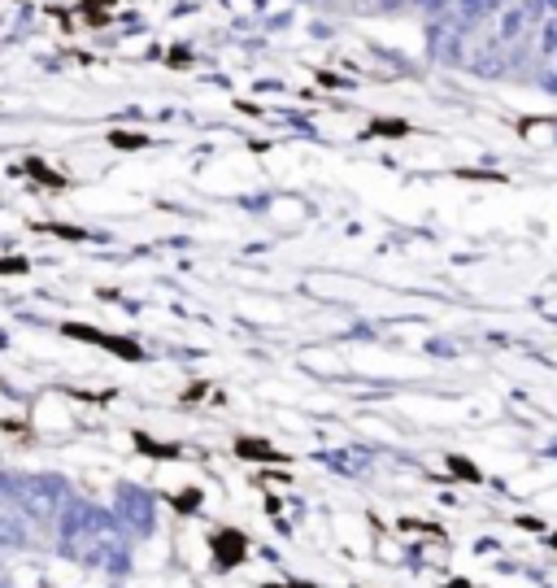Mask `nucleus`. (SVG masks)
<instances>
[{
  "mask_svg": "<svg viewBox=\"0 0 557 588\" xmlns=\"http://www.w3.org/2000/svg\"><path fill=\"white\" fill-rule=\"evenodd\" d=\"M113 514L122 519V528H126L131 536H148V532H153V501H148L140 488H118Z\"/></svg>",
  "mask_w": 557,
  "mask_h": 588,
  "instance_id": "obj_3",
  "label": "nucleus"
},
{
  "mask_svg": "<svg viewBox=\"0 0 557 588\" xmlns=\"http://www.w3.org/2000/svg\"><path fill=\"white\" fill-rule=\"evenodd\" d=\"M53 550L62 558H75L83 567H101V572H126L131 563V532L122 528V519L113 510H101L92 501L70 497L62 523H57V541Z\"/></svg>",
  "mask_w": 557,
  "mask_h": 588,
  "instance_id": "obj_2",
  "label": "nucleus"
},
{
  "mask_svg": "<svg viewBox=\"0 0 557 588\" xmlns=\"http://www.w3.org/2000/svg\"><path fill=\"white\" fill-rule=\"evenodd\" d=\"M70 506V488L57 475H0V545L48 550Z\"/></svg>",
  "mask_w": 557,
  "mask_h": 588,
  "instance_id": "obj_1",
  "label": "nucleus"
}]
</instances>
